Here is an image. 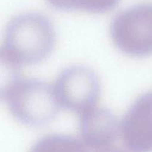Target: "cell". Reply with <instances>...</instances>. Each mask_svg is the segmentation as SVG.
Masks as SVG:
<instances>
[{"label": "cell", "mask_w": 152, "mask_h": 152, "mask_svg": "<svg viewBox=\"0 0 152 152\" xmlns=\"http://www.w3.org/2000/svg\"><path fill=\"white\" fill-rule=\"evenodd\" d=\"M55 43L52 21L40 12L25 11L7 23L3 48L19 65H34L49 57Z\"/></svg>", "instance_id": "cell-1"}, {"label": "cell", "mask_w": 152, "mask_h": 152, "mask_svg": "<svg viewBox=\"0 0 152 152\" xmlns=\"http://www.w3.org/2000/svg\"><path fill=\"white\" fill-rule=\"evenodd\" d=\"M115 45L134 57L152 54V3L134 4L115 16L110 28Z\"/></svg>", "instance_id": "cell-2"}, {"label": "cell", "mask_w": 152, "mask_h": 152, "mask_svg": "<svg viewBox=\"0 0 152 152\" xmlns=\"http://www.w3.org/2000/svg\"><path fill=\"white\" fill-rule=\"evenodd\" d=\"M7 101L16 120L35 127L51 123L61 107L54 88L37 79L22 80Z\"/></svg>", "instance_id": "cell-3"}, {"label": "cell", "mask_w": 152, "mask_h": 152, "mask_svg": "<svg viewBox=\"0 0 152 152\" xmlns=\"http://www.w3.org/2000/svg\"><path fill=\"white\" fill-rule=\"evenodd\" d=\"M60 106L78 116L97 106L101 93L98 75L84 65H74L63 71L54 87Z\"/></svg>", "instance_id": "cell-4"}, {"label": "cell", "mask_w": 152, "mask_h": 152, "mask_svg": "<svg viewBox=\"0 0 152 152\" xmlns=\"http://www.w3.org/2000/svg\"><path fill=\"white\" fill-rule=\"evenodd\" d=\"M119 134L131 152H152V92L130 106L119 123Z\"/></svg>", "instance_id": "cell-5"}, {"label": "cell", "mask_w": 152, "mask_h": 152, "mask_svg": "<svg viewBox=\"0 0 152 152\" xmlns=\"http://www.w3.org/2000/svg\"><path fill=\"white\" fill-rule=\"evenodd\" d=\"M81 142L98 151L112 147L119 134V123L107 108L95 106L79 116Z\"/></svg>", "instance_id": "cell-6"}, {"label": "cell", "mask_w": 152, "mask_h": 152, "mask_svg": "<svg viewBox=\"0 0 152 152\" xmlns=\"http://www.w3.org/2000/svg\"><path fill=\"white\" fill-rule=\"evenodd\" d=\"M20 65L0 48V100H7L22 81Z\"/></svg>", "instance_id": "cell-7"}, {"label": "cell", "mask_w": 152, "mask_h": 152, "mask_svg": "<svg viewBox=\"0 0 152 152\" xmlns=\"http://www.w3.org/2000/svg\"><path fill=\"white\" fill-rule=\"evenodd\" d=\"M29 152H87L83 142L72 136L48 134L39 139Z\"/></svg>", "instance_id": "cell-8"}, {"label": "cell", "mask_w": 152, "mask_h": 152, "mask_svg": "<svg viewBox=\"0 0 152 152\" xmlns=\"http://www.w3.org/2000/svg\"><path fill=\"white\" fill-rule=\"evenodd\" d=\"M59 10L103 13L113 10L120 0H46Z\"/></svg>", "instance_id": "cell-9"}, {"label": "cell", "mask_w": 152, "mask_h": 152, "mask_svg": "<svg viewBox=\"0 0 152 152\" xmlns=\"http://www.w3.org/2000/svg\"><path fill=\"white\" fill-rule=\"evenodd\" d=\"M95 152H127L124 150L120 149V148H116L114 147H110V148H105V149L101 150V151H95Z\"/></svg>", "instance_id": "cell-10"}]
</instances>
